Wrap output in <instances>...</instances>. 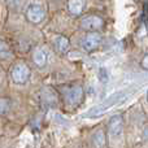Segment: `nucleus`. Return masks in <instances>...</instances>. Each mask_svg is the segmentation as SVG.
Returning a JSON list of instances; mask_svg holds the SVG:
<instances>
[{
  "label": "nucleus",
  "instance_id": "nucleus-11",
  "mask_svg": "<svg viewBox=\"0 0 148 148\" xmlns=\"http://www.w3.org/2000/svg\"><path fill=\"white\" fill-rule=\"evenodd\" d=\"M92 144H94L95 148H104L107 146V134L104 133V130H96L94 134H92Z\"/></svg>",
  "mask_w": 148,
  "mask_h": 148
},
{
  "label": "nucleus",
  "instance_id": "nucleus-1",
  "mask_svg": "<svg viewBox=\"0 0 148 148\" xmlns=\"http://www.w3.org/2000/svg\"><path fill=\"white\" fill-rule=\"evenodd\" d=\"M59 92L65 109L68 110H75L84 99V90L79 83L62 84L59 87Z\"/></svg>",
  "mask_w": 148,
  "mask_h": 148
},
{
  "label": "nucleus",
  "instance_id": "nucleus-9",
  "mask_svg": "<svg viewBox=\"0 0 148 148\" xmlns=\"http://www.w3.org/2000/svg\"><path fill=\"white\" fill-rule=\"evenodd\" d=\"M33 61L38 68H44L48 61V55L43 48H35L33 52Z\"/></svg>",
  "mask_w": 148,
  "mask_h": 148
},
{
  "label": "nucleus",
  "instance_id": "nucleus-14",
  "mask_svg": "<svg viewBox=\"0 0 148 148\" xmlns=\"http://www.w3.org/2000/svg\"><path fill=\"white\" fill-rule=\"evenodd\" d=\"M49 90H51V88H47V92H48V94H49ZM42 99H43V101H44V103H47V104H48V105L55 104V101H56V100H57V99H56V95L53 94V91H52L51 96H48V95H47V96H46V95H44L43 92H42Z\"/></svg>",
  "mask_w": 148,
  "mask_h": 148
},
{
  "label": "nucleus",
  "instance_id": "nucleus-4",
  "mask_svg": "<svg viewBox=\"0 0 148 148\" xmlns=\"http://www.w3.org/2000/svg\"><path fill=\"white\" fill-rule=\"evenodd\" d=\"M101 42H103V38L99 31H90L82 39V48H83L84 52L91 53V52H95L96 49H99Z\"/></svg>",
  "mask_w": 148,
  "mask_h": 148
},
{
  "label": "nucleus",
  "instance_id": "nucleus-16",
  "mask_svg": "<svg viewBox=\"0 0 148 148\" xmlns=\"http://www.w3.org/2000/svg\"><path fill=\"white\" fill-rule=\"evenodd\" d=\"M142 134H143V139H148V125L144 126L143 131H142Z\"/></svg>",
  "mask_w": 148,
  "mask_h": 148
},
{
  "label": "nucleus",
  "instance_id": "nucleus-10",
  "mask_svg": "<svg viewBox=\"0 0 148 148\" xmlns=\"http://www.w3.org/2000/svg\"><path fill=\"white\" fill-rule=\"evenodd\" d=\"M118 97H120V95H116V96H112L110 99H108V100H105L104 103H103L101 105H99V107H96V108H94L92 109V112H90L88 113V116H97L99 113H103V112H105V110L108 109L109 107H112L113 104H116V103L118 101Z\"/></svg>",
  "mask_w": 148,
  "mask_h": 148
},
{
  "label": "nucleus",
  "instance_id": "nucleus-7",
  "mask_svg": "<svg viewBox=\"0 0 148 148\" xmlns=\"http://www.w3.org/2000/svg\"><path fill=\"white\" fill-rule=\"evenodd\" d=\"M52 44L55 51L60 55H65L70 48V42L65 35H56L52 40Z\"/></svg>",
  "mask_w": 148,
  "mask_h": 148
},
{
  "label": "nucleus",
  "instance_id": "nucleus-6",
  "mask_svg": "<svg viewBox=\"0 0 148 148\" xmlns=\"http://www.w3.org/2000/svg\"><path fill=\"white\" fill-rule=\"evenodd\" d=\"M108 131L110 136H120L123 131V117L121 114H114L110 117L108 122Z\"/></svg>",
  "mask_w": 148,
  "mask_h": 148
},
{
  "label": "nucleus",
  "instance_id": "nucleus-13",
  "mask_svg": "<svg viewBox=\"0 0 148 148\" xmlns=\"http://www.w3.org/2000/svg\"><path fill=\"white\" fill-rule=\"evenodd\" d=\"M10 110V101L9 99L0 97V114H7Z\"/></svg>",
  "mask_w": 148,
  "mask_h": 148
},
{
  "label": "nucleus",
  "instance_id": "nucleus-8",
  "mask_svg": "<svg viewBox=\"0 0 148 148\" xmlns=\"http://www.w3.org/2000/svg\"><path fill=\"white\" fill-rule=\"evenodd\" d=\"M84 7H86V0H68L66 3V9L73 17L82 16Z\"/></svg>",
  "mask_w": 148,
  "mask_h": 148
},
{
  "label": "nucleus",
  "instance_id": "nucleus-15",
  "mask_svg": "<svg viewBox=\"0 0 148 148\" xmlns=\"http://www.w3.org/2000/svg\"><path fill=\"white\" fill-rule=\"evenodd\" d=\"M142 68H143L144 70H148V53L144 55V57L142 59V62H140Z\"/></svg>",
  "mask_w": 148,
  "mask_h": 148
},
{
  "label": "nucleus",
  "instance_id": "nucleus-17",
  "mask_svg": "<svg viewBox=\"0 0 148 148\" xmlns=\"http://www.w3.org/2000/svg\"><path fill=\"white\" fill-rule=\"evenodd\" d=\"M147 100H148V91H147Z\"/></svg>",
  "mask_w": 148,
  "mask_h": 148
},
{
  "label": "nucleus",
  "instance_id": "nucleus-2",
  "mask_svg": "<svg viewBox=\"0 0 148 148\" xmlns=\"http://www.w3.org/2000/svg\"><path fill=\"white\" fill-rule=\"evenodd\" d=\"M79 26H81L82 30L87 31V33H90V31H100L104 29L105 21L101 16L92 13V14L83 16L81 18V21H79Z\"/></svg>",
  "mask_w": 148,
  "mask_h": 148
},
{
  "label": "nucleus",
  "instance_id": "nucleus-3",
  "mask_svg": "<svg viewBox=\"0 0 148 148\" xmlns=\"http://www.w3.org/2000/svg\"><path fill=\"white\" fill-rule=\"evenodd\" d=\"M31 70L25 62H17L10 70V78L17 84H25L30 78Z\"/></svg>",
  "mask_w": 148,
  "mask_h": 148
},
{
  "label": "nucleus",
  "instance_id": "nucleus-5",
  "mask_svg": "<svg viewBox=\"0 0 148 148\" xmlns=\"http://www.w3.org/2000/svg\"><path fill=\"white\" fill-rule=\"evenodd\" d=\"M25 16L29 22L36 25V23H40L46 18V9L40 4H30L26 8Z\"/></svg>",
  "mask_w": 148,
  "mask_h": 148
},
{
  "label": "nucleus",
  "instance_id": "nucleus-12",
  "mask_svg": "<svg viewBox=\"0 0 148 148\" xmlns=\"http://www.w3.org/2000/svg\"><path fill=\"white\" fill-rule=\"evenodd\" d=\"M0 59L1 60H10L13 59V51L7 42L0 39Z\"/></svg>",
  "mask_w": 148,
  "mask_h": 148
}]
</instances>
